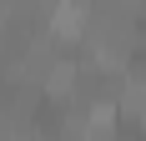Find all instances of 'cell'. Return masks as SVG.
<instances>
[{
	"label": "cell",
	"mask_w": 146,
	"mask_h": 141,
	"mask_svg": "<svg viewBox=\"0 0 146 141\" xmlns=\"http://www.w3.org/2000/svg\"><path fill=\"white\" fill-rule=\"evenodd\" d=\"M111 121H116L111 106H91V116H86V141H106V136H111Z\"/></svg>",
	"instance_id": "obj_2"
},
{
	"label": "cell",
	"mask_w": 146,
	"mask_h": 141,
	"mask_svg": "<svg viewBox=\"0 0 146 141\" xmlns=\"http://www.w3.org/2000/svg\"><path fill=\"white\" fill-rule=\"evenodd\" d=\"M121 106H126L136 121H146V86H141V81H131V86H126V101H121Z\"/></svg>",
	"instance_id": "obj_4"
},
{
	"label": "cell",
	"mask_w": 146,
	"mask_h": 141,
	"mask_svg": "<svg viewBox=\"0 0 146 141\" xmlns=\"http://www.w3.org/2000/svg\"><path fill=\"white\" fill-rule=\"evenodd\" d=\"M50 35H56V41H81V35H91L86 0H56V5H50Z\"/></svg>",
	"instance_id": "obj_1"
},
{
	"label": "cell",
	"mask_w": 146,
	"mask_h": 141,
	"mask_svg": "<svg viewBox=\"0 0 146 141\" xmlns=\"http://www.w3.org/2000/svg\"><path fill=\"white\" fill-rule=\"evenodd\" d=\"M76 66H66V61H56V66H50V76H45V91H50V96H66V91H71V76Z\"/></svg>",
	"instance_id": "obj_3"
}]
</instances>
